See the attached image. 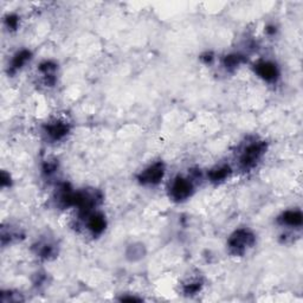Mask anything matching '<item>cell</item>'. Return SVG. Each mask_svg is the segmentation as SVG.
<instances>
[{
	"mask_svg": "<svg viewBox=\"0 0 303 303\" xmlns=\"http://www.w3.org/2000/svg\"><path fill=\"white\" fill-rule=\"evenodd\" d=\"M255 236L246 229H239L229 238L228 248L234 256H242L255 244Z\"/></svg>",
	"mask_w": 303,
	"mask_h": 303,
	"instance_id": "6da1fadb",
	"label": "cell"
},
{
	"mask_svg": "<svg viewBox=\"0 0 303 303\" xmlns=\"http://www.w3.org/2000/svg\"><path fill=\"white\" fill-rule=\"evenodd\" d=\"M266 142L263 141H253L249 143L244 149L242 150L241 156H239V166L244 171H249L257 165V163L266 153Z\"/></svg>",
	"mask_w": 303,
	"mask_h": 303,
	"instance_id": "7a4b0ae2",
	"label": "cell"
},
{
	"mask_svg": "<svg viewBox=\"0 0 303 303\" xmlns=\"http://www.w3.org/2000/svg\"><path fill=\"white\" fill-rule=\"evenodd\" d=\"M193 182L188 178L178 177L172 182L170 188L171 198L175 202H184L188 199L193 193Z\"/></svg>",
	"mask_w": 303,
	"mask_h": 303,
	"instance_id": "3957f363",
	"label": "cell"
},
{
	"mask_svg": "<svg viewBox=\"0 0 303 303\" xmlns=\"http://www.w3.org/2000/svg\"><path fill=\"white\" fill-rule=\"evenodd\" d=\"M165 175V166L163 163H156L150 166H148L146 170L141 172L139 177V181L142 185H157L163 180Z\"/></svg>",
	"mask_w": 303,
	"mask_h": 303,
	"instance_id": "277c9868",
	"label": "cell"
},
{
	"mask_svg": "<svg viewBox=\"0 0 303 303\" xmlns=\"http://www.w3.org/2000/svg\"><path fill=\"white\" fill-rule=\"evenodd\" d=\"M255 71L260 79L267 81V82H274L278 77L277 66L271 62H259L256 65Z\"/></svg>",
	"mask_w": 303,
	"mask_h": 303,
	"instance_id": "5b68a950",
	"label": "cell"
},
{
	"mask_svg": "<svg viewBox=\"0 0 303 303\" xmlns=\"http://www.w3.org/2000/svg\"><path fill=\"white\" fill-rule=\"evenodd\" d=\"M86 218H87V226L94 236L101 235L102 232L104 231L107 223H105V218L103 214L91 212L89 216H87Z\"/></svg>",
	"mask_w": 303,
	"mask_h": 303,
	"instance_id": "8992f818",
	"label": "cell"
},
{
	"mask_svg": "<svg viewBox=\"0 0 303 303\" xmlns=\"http://www.w3.org/2000/svg\"><path fill=\"white\" fill-rule=\"evenodd\" d=\"M68 132H69L68 125L61 121L48 123L47 127H45V133H47L52 140H56V141L63 139V137L68 134Z\"/></svg>",
	"mask_w": 303,
	"mask_h": 303,
	"instance_id": "52a82bcc",
	"label": "cell"
},
{
	"mask_svg": "<svg viewBox=\"0 0 303 303\" xmlns=\"http://www.w3.org/2000/svg\"><path fill=\"white\" fill-rule=\"evenodd\" d=\"M280 221L283 225H287V226H291V228H297L301 226L302 224V214L299 211H287L282 214V217L280 218Z\"/></svg>",
	"mask_w": 303,
	"mask_h": 303,
	"instance_id": "ba28073f",
	"label": "cell"
},
{
	"mask_svg": "<svg viewBox=\"0 0 303 303\" xmlns=\"http://www.w3.org/2000/svg\"><path fill=\"white\" fill-rule=\"evenodd\" d=\"M30 59H31V52L29 50L19 51L18 54H16V56L13 57L11 62V66H10L11 72H16L17 70L22 69L23 66L30 61Z\"/></svg>",
	"mask_w": 303,
	"mask_h": 303,
	"instance_id": "9c48e42d",
	"label": "cell"
},
{
	"mask_svg": "<svg viewBox=\"0 0 303 303\" xmlns=\"http://www.w3.org/2000/svg\"><path fill=\"white\" fill-rule=\"evenodd\" d=\"M231 173V168L229 166H219L213 168L210 171L209 178L212 182H220L224 181L225 179L229 178V175Z\"/></svg>",
	"mask_w": 303,
	"mask_h": 303,
	"instance_id": "30bf717a",
	"label": "cell"
},
{
	"mask_svg": "<svg viewBox=\"0 0 303 303\" xmlns=\"http://www.w3.org/2000/svg\"><path fill=\"white\" fill-rule=\"evenodd\" d=\"M37 255H40L42 258H50L51 256L55 255V246L50 243H41L38 246Z\"/></svg>",
	"mask_w": 303,
	"mask_h": 303,
	"instance_id": "8fae6325",
	"label": "cell"
},
{
	"mask_svg": "<svg viewBox=\"0 0 303 303\" xmlns=\"http://www.w3.org/2000/svg\"><path fill=\"white\" fill-rule=\"evenodd\" d=\"M243 62V57L241 55H229L224 59V66L229 70L236 69Z\"/></svg>",
	"mask_w": 303,
	"mask_h": 303,
	"instance_id": "7c38bea8",
	"label": "cell"
},
{
	"mask_svg": "<svg viewBox=\"0 0 303 303\" xmlns=\"http://www.w3.org/2000/svg\"><path fill=\"white\" fill-rule=\"evenodd\" d=\"M200 288H202V282L192 281L184 285V292L187 295H195L200 290Z\"/></svg>",
	"mask_w": 303,
	"mask_h": 303,
	"instance_id": "4fadbf2b",
	"label": "cell"
},
{
	"mask_svg": "<svg viewBox=\"0 0 303 303\" xmlns=\"http://www.w3.org/2000/svg\"><path fill=\"white\" fill-rule=\"evenodd\" d=\"M6 23H8L9 27H11V29H16L17 25H18V17L9 16L8 19H6Z\"/></svg>",
	"mask_w": 303,
	"mask_h": 303,
	"instance_id": "5bb4252c",
	"label": "cell"
}]
</instances>
